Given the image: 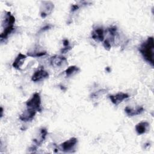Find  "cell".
Segmentation results:
<instances>
[{"instance_id": "6da1fadb", "label": "cell", "mask_w": 154, "mask_h": 154, "mask_svg": "<svg viewBox=\"0 0 154 154\" xmlns=\"http://www.w3.org/2000/svg\"><path fill=\"white\" fill-rule=\"evenodd\" d=\"M153 37H149L146 42L141 45L139 49L144 58L149 62L152 66L153 65Z\"/></svg>"}, {"instance_id": "7a4b0ae2", "label": "cell", "mask_w": 154, "mask_h": 154, "mask_svg": "<svg viewBox=\"0 0 154 154\" xmlns=\"http://www.w3.org/2000/svg\"><path fill=\"white\" fill-rule=\"evenodd\" d=\"M27 108L35 110L36 111H41V98L40 94L35 93L33 94L32 97L26 102Z\"/></svg>"}, {"instance_id": "3957f363", "label": "cell", "mask_w": 154, "mask_h": 154, "mask_svg": "<svg viewBox=\"0 0 154 154\" xmlns=\"http://www.w3.org/2000/svg\"><path fill=\"white\" fill-rule=\"evenodd\" d=\"M77 143V139L76 138H72L61 144V149L63 152H67L70 151Z\"/></svg>"}, {"instance_id": "277c9868", "label": "cell", "mask_w": 154, "mask_h": 154, "mask_svg": "<svg viewBox=\"0 0 154 154\" xmlns=\"http://www.w3.org/2000/svg\"><path fill=\"white\" fill-rule=\"evenodd\" d=\"M49 76L48 73L44 69H39L35 72L32 76V81L34 82L40 81L47 78Z\"/></svg>"}, {"instance_id": "5b68a950", "label": "cell", "mask_w": 154, "mask_h": 154, "mask_svg": "<svg viewBox=\"0 0 154 154\" xmlns=\"http://www.w3.org/2000/svg\"><path fill=\"white\" fill-rule=\"evenodd\" d=\"M128 97H129V95L124 93H119L116 95L109 96V99H111V102L115 105H118L119 103L122 102V100Z\"/></svg>"}, {"instance_id": "8992f818", "label": "cell", "mask_w": 154, "mask_h": 154, "mask_svg": "<svg viewBox=\"0 0 154 154\" xmlns=\"http://www.w3.org/2000/svg\"><path fill=\"white\" fill-rule=\"evenodd\" d=\"M35 113H36L35 110L27 108V109L20 116L19 118L22 121L28 122L32 120V119L34 117L35 115Z\"/></svg>"}, {"instance_id": "52a82bcc", "label": "cell", "mask_w": 154, "mask_h": 154, "mask_svg": "<svg viewBox=\"0 0 154 154\" xmlns=\"http://www.w3.org/2000/svg\"><path fill=\"white\" fill-rule=\"evenodd\" d=\"M67 60L65 57L62 56H54L51 59V64L55 67H60L64 64H66Z\"/></svg>"}, {"instance_id": "ba28073f", "label": "cell", "mask_w": 154, "mask_h": 154, "mask_svg": "<svg viewBox=\"0 0 154 154\" xmlns=\"http://www.w3.org/2000/svg\"><path fill=\"white\" fill-rule=\"evenodd\" d=\"M91 37L95 40L102 42L104 38L103 29L102 28H98L96 29L92 32Z\"/></svg>"}, {"instance_id": "9c48e42d", "label": "cell", "mask_w": 154, "mask_h": 154, "mask_svg": "<svg viewBox=\"0 0 154 154\" xmlns=\"http://www.w3.org/2000/svg\"><path fill=\"white\" fill-rule=\"evenodd\" d=\"M149 126V123L146 122H142L138 123L135 126V129L138 134L141 135L144 134Z\"/></svg>"}, {"instance_id": "30bf717a", "label": "cell", "mask_w": 154, "mask_h": 154, "mask_svg": "<svg viewBox=\"0 0 154 154\" xmlns=\"http://www.w3.org/2000/svg\"><path fill=\"white\" fill-rule=\"evenodd\" d=\"M26 58V56L21 53H20L17 57H16V58L15 59V60L14 61L13 63V66L16 68L19 69L22 65L23 63V60Z\"/></svg>"}, {"instance_id": "8fae6325", "label": "cell", "mask_w": 154, "mask_h": 154, "mask_svg": "<svg viewBox=\"0 0 154 154\" xmlns=\"http://www.w3.org/2000/svg\"><path fill=\"white\" fill-rule=\"evenodd\" d=\"M125 111L128 116H134L141 114L144 111V108L142 106H140L138 107L136 109H133L128 106H126L125 109Z\"/></svg>"}, {"instance_id": "7c38bea8", "label": "cell", "mask_w": 154, "mask_h": 154, "mask_svg": "<svg viewBox=\"0 0 154 154\" xmlns=\"http://www.w3.org/2000/svg\"><path fill=\"white\" fill-rule=\"evenodd\" d=\"M47 133H48L47 130L45 128L41 129V131H40V137L39 140H37V139H34L33 140V141L35 143V146L37 147L40 146L41 144L45 140V138H46V136L47 135Z\"/></svg>"}, {"instance_id": "4fadbf2b", "label": "cell", "mask_w": 154, "mask_h": 154, "mask_svg": "<svg viewBox=\"0 0 154 154\" xmlns=\"http://www.w3.org/2000/svg\"><path fill=\"white\" fill-rule=\"evenodd\" d=\"M14 26L13 25H7V26L4 28L3 32L1 34V39H5L7 38L8 35L13 31Z\"/></svg>"}, {"instance_id": "5bb4252c", "label": "cell", "mask_w": 154, "mask_h": 154, "mask_svg": "<svg viewBox=\"0 0 154 154\" xmlns=\"http://www.w3.org/2000/svg\"><path fill=\"white\" fill-rule=\"evenodd\" d=\"M79 68L75 66H70L66 70V75L67 76H69L70 75H72L73 73L75 72H77L78 71H79Z\"/></svg>"}, {"instance_id": "9a60e30c", "label": "cell", "mask_w": 154, "mask_h": 154, "mask_svg": "<svg viewBox=\"0 0 154 154\" xmlns=\"http://www.w3.org/2000/svg\"><path fill=\"white\" fill-rule=\"evenodd\" d=\"M108 30H109V32L110 34L114 36V35H115L116 32L117 31V28H116V26H111L108 29Z\"/></svg>"}, {"instance_id": "2e32d148", "label": "cell", "mask_w": 154, "mask_h": 154, "mask_svg": "<svg viewBox=\"0 0 154 154\" xmlns=\"http://www.w3.org/2000/svg\"><path fill=\"white\" fill-rule=\"evenodd\" d=\"M103 46H104V47H105V49H108V50L110 49V48H111V44H110V43H109V42L108 40L106 39V40H105L104 41V42H103Z\"/></svg>"}, {"instance_id": "e0dca14e", "label": "cell", "mask_w": 154, "mask_h": 154, "mask_svg": "<svg viewBox=\"0 0 154 154\" xmlns=\"http://www.w3.org/2000/svg\"><path fill=\"white\" fill-rule=\"evenodd\" d=\"M46 52H37L33 55H32V57H42L43 55H46Z\"/></svg>"}, {"instance_id": "ac0fdd59", "label": "cell", "mask_w": 154, "mask_h": 154, "mask_svg": "<svg viewBox=\"0 0 154 154\" xmlns=\"http://www.w3.org/2000/svg\"><path fill=\"white\" fill-rule=\"evenodd\" d=\"M71 49V47L70 46H66L64 48H63L61 50V52L62 53H66L67 52H68L69 51H70Z\"/></svg>"}, {"instance_id": "d6986e66", "label": "cell", "mask_w": 154, "mask_h": 154, "mask_svg": "<svg viewBox=\"0 0 154 154\" xmlns=\"http://www.w3.org/2000/svg\"><path fill=\"white\" fill-rule=\"evenodd\" d=\"M79 8V6L78 5H72L71 7V11H75L76 10Z\"/></svg>"}, {"instance_id": "ffe728a7", "label": "cell", "mask_w": 154, "mask_h": 154, "mask_svg": "<svg viewBox=\"0 0 154 154\" xmlns=\"http://www.w3.org/2000/svg\"><path fill=\"white\" fill-rule=\"evenodd\" d=\"M51 25H46L45 26H44L43 28H42L41 29H40V31H45V30H47V29H49V28H51Z\"/></svg>"}, {"instance_id": "44dd1931", "label": "cell", "mask_w": 154, "mask_h": 154, "mask_svg": "<svg viewBox=\"0 0 154 154\" xmlns=\"http://www.w3.org/2000/svg\"><path fill=\"white\" fill-rule=\"evenodd\" d=\"M63 45L64 46L66 47V46H69V40L67 39H65L64 41H63Z\"/></svg>"}, {"instance_id": "7402d4cb", "label": "cell", "mask_w": 154, "mask_h": 154, "mask_svg": "<svg viewBox=\"0 0 154 154\" xmlns=\"http://www.w3.org/2000/svg\"><path fill=\"white\" fill-rule=\"evenodd\" d=\"M106 71H108V72H110V69H109L108 67H107L106 68Z\"/></svg>"}]
</instances>
